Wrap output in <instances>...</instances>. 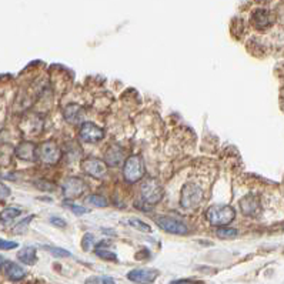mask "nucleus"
<instances>
[{"instance_id": "nucleus-34", "label": "nucleus", "mask_w": 284, "mask_h": 284, "mask_svg": "<svg viewBox=\"0 0 284 284\" xmlns=\"http://www.w3.org/2000/svg\"><path fill=\"white\" fill-rule=\"evenodd\" d=\"M92 280H93V282H90V280H89L86 284H97V279H92Z\"/></svg>"}, {"instance_id": "nucleus-30", "label": "nucleus", "mask_w": 284, "mask_h": 284, "mask_svg": "<svg viewBox=\"0 0 284 284\" xmlns=\"http://www.w3.org/2000/svg\"><path fill=\"white\" fill-rule=\"evenodd\" d=\"M50 223L53 226H56V227H60V229H65L67 226V223L63 220V218L60 217H51L50 218Z\"/></svg>"}, {"instance_id": "nucleus-24", "label": "nucleus", "mask_w": 284, "mask_h": 284, "mask_svg": "<svg viewBox=\"0 0 284 284\" xmlns=\"http://www.w3.org/2000/svg\"><path fill=\"white\" fill-rule=\"evenodd\" d=\"M87 201L95 204L96 207H107V200L103 197V196H99V194H93V196H89L87 197Z\"/></svg>"}, {"instance_id": "nucleus-26", "label": "nucleus", "mask_w": 284, "mask_h": 284, "mask_svg": "<svg viewBox=\"0 0 284 284\" xmlns=\"http://www.w3.org/2000/svg\"><path fill=\"white\" fill-rule=\"evenodd\" d=\"M17 244L16 241H10V240H4V238H0V250H13L16 249Z\"/></svg>"}, {"instance_id": "nucleus-6", "label": "nucleus", "mask_w": 284, "mask_h": 284, "mask_svg": "<svg viewBox=\"0 0 284 284\" xmlns=\"http://www.w3.org/2000/svg\"><path fill=\"white\" fill-rule=\"evenodd\" d=\"M87 191V184L80 177H67L63 183V196L66 199L80 197Z\"/></svg>"}, {"instance_id": "nucleus-29", "label": "nucleus", "mask_w": 284, "mask_h": 284, "mask_svg": "<svg viewBox=\"0 0 284 284\" xmlns=\"http://www.w3.org/2000/svg\"><path fill=\"white\" fill-rule=\"evenodd\" d=\"M168 284H201L200 280H193V279H179V280H173Z\"/></svg>"}, {"instance_id": "nucleus-5", "label": "nucleus", "mask_w": 284, "mask_h": 284, "mask_svg": "<svg viewBox=\"0 0 284 284\" xmlns=\"http://www.w3.org/2000/svg\"><path fill=\"white\" fill-rule=\"evenodd\" d=\"M37 159L45 165H57L62 159V150L59 144L53 140L43 142L37 147Z\"/></svg>"}, {"instance_id": "nucleus-25", "label": "nucleus", "mask_w": 284, "mask_h": 284, "mask_svg": "<svg viewBox=\"0 0 284 284\" xmlns=\"http://www.w3.org/2000/svg\"><path fill=\"white\" fill-rule=\"evenodd\" d=\"M96 254L103 259V260H109V261H117V256L115 253L109 250H103V249H96Z\"/></svg>"}, {"instance_id": "nucleus-4", "label": "nucleus", "mask_w": 284, "mask_h": 284, "mask_svg": "<svg viewBox=\"0 0 284 284\" xmlns=\"http://www.w3.org/2000/svg\"><path fill=\"white\" fill-rule=\"evenodd\" d=\"M140 193H142L143 200L147 204H157L163 199V187L159 183V180L154 177H149L142 183Z\"/></svg>"}, {"instance_id": "nucleus-1", "label": "nucleus", "mask_w": 284, "mask_h": 284, "mask_svg": "<svg viewBox=\"0 0 284 284\" xmlns=\"http://www.w3.org/2000/svg\"><path fill=\"white\" fill-rule=\"evenodd\" d=\"M203 189L200 184L194 183V182H189L183 186L182 189V196H180V207L183 210H193L197 209L199 204L203 200Z\"/></svg>"}, {"instance_id": "nucleus-17", "label": "nucleus", "mask_w": 284, "mask_h": 284, "mask_svg": "<svg viewBox=\"0 0 284 284\" xmlns=\"http://www.w3.org/2000/svg\"><path fill=\"white\" fill-rule=\"evenodd\" d=\"M17 259L23 263V264H27V266H33L37 260V254H36V249L32 246H26L23 247L22 250L17 253Z\"/></svg>"}, {"instance_id": "nucleus-11", "label": "nucleus", "mask_w": 284, "mask_h": 284, "mask_svg": "<svg viewBox=\"0 0 284 284\" xmlns=\"http://www.w3.org/2000/svg\"><path fill=\"white\" fill-rule=\"evenodd\" d=\"M159 227H162L165 232L171 234H187L189 233V227L184 224L183 221L177 220L173 217H159L157 220Z\"/></svg>"}, {"instance_id": "nucleus-27", "label": "nucleus", "mask_w": 284, "mask_h": 284, "mask_svg": "<svg viewBox=\"0 0 284 284\" xmlns=\"http://www.w3.org/2000/svg\"><path fill=\"white\" fill-rule=\"evenodd\" d=\"M34 216H29V217H26V220H23L22 223H19L16 227H15V233L20 234V233H23V232H26V229H27V224L32 221V218Z\"/></svg>"}, {"instance_id": "nucleus-2", "label": "nucleus", "mask_w": 284, "mask_h": 284, "mask_svg": "<svg viewBox=\"0 0 284 284\" xmlns=\"http://www.w3.org/2000/svg\"><path fill=\"white\" fill-rule=\"evenodd\" d=\"M146 174V167H144V162L142 159V156L139 154H133L130 157H127V160L124 162L123 166V176L126 179V182L129 183H137L139 180H142Z\"/></svg>"}, {"instance_id": "nucleus-9", "label": "nucleus", "mask_w": 284, "mask_h": 284, "mask_svg": "<svg viewBox=\"0 0 284 284\" xmlns=\"http://www.w3.org/2000/svg\"><path fill=\"white\" fill-rule=\"evenodd\" d=\"M238 204H240L241 213L247 217H259L261 213V201L254 194L244 196L238 201Z\"/></svg>"}, {"instance_id": "nucleus-32", "label": "nucleus", "mask_w": 284, "mask_h": 284, "mask_svg": "<svg viewBox=\"0 0 284 284\" xmlns=\"http://www.w3.org/2000/svg\"><path fill=\"white\" fill-rule=\"evenodd\" d=\"M101 283L103 284H116V282H115L112 277H109V276H104V277L101 279Z\"/></svg>"}, {"instance_id": "nucleus-22", "label": "nucleus", "mask_w": 284, "mask_h": 284, "mask_svg": "<svg viewBox=\"0 0 284 284\" xmlns=\"http://www.w3.org/2000/svg\"><path fill=\"white\" fill-rule=\"evenodd\" d=\"M65 206H66L67 209H70L74 214H77V216H82V214H86V213H89V210L87 209H84L82 206H79V204H74L73 201H69L66 200L63 203Z\"/></svg>"}, {"instance_id": "nucleus-21", "label": "nucleus", "mask_w": 284, "mask_h": 284, "mask_svg": "<svg viewBox=\"0 0 284 284\" xmlns=\"http://www.w3.org/2000/svg\"><path fill=\"white\" fill-rule=\"evenodd\" d=\"M220 238H234V237H237V234L238 232L233 229V227H226V226H223V227H217V232H216Z\"/></svg>"}, {"instance_id": "nucleus-19", "label": "nucleus", "mask_w": 284, "mask_h": 284, "mask_svg": "<svg viewBox=\"0 0 284 284\" xmlns=\"http://www.w3.org/2000/svg\"><path fill=\"white\" fill-rule=\"evenodd\" d=\"M20 214H22V210L20 209H17V207H6L0 213V223L4 224V226H7V224H10Z\"/></svg>"}, {"instance_id": "nucleus-12", "label": "nucleus", "mask_w": 284, "mask_h": 284, "mask_svg": "<svg viewBox=\"0 0 284 284\" xmlns=\"http://www.w3.org/2000/svg\"><path fill=\"white\" fill-rule=\"evenodd\" d=\"M20 129L26 136H37L43 130V118L37 115H29L23 118Z\"/></svg>"}, {"instance_id": "nucleus-28", "label": "nucleus", "mask_w": 284, "mask_h": 284, "mask_svg": "<svg viewBox=\"0 0 284 284\" xmlns=\"http://www.w3.org/2000/svg\"><path fill=\"white\" fill-rule=\"evenodd\" d=\"M93 240H95V237L92 234H84L83 238H82V247H83V250H90V246L93 244Z\"/></svg>"}, {"instance_id": "nucleus-16", "label": "nucleus", "mask_w": 284, "mask_h": 284, "mask_svg": "<svg viewBox=\"0 0 284 284\" xmlns=\"http://www.w3.org/2000/svg\"><path fill=\"white\" fill-rule=\"evenodd\" d=\"M3 270H4L6 277L12 282H19L26 276V271L13 261H6L4 266H3Z\"/></svg>"}, {"instance_id": "nucleus-13", "label": "nucleus", "mask_w": 284, "mask_h": 284, "mask_svg": "<svg viewBox=\"0 0 284 284\" xmlns=\"http://www.w3.org/2000/svg\"><path fill=\"white\" fill-rule=\"evenodd\" d=\"M16 156L24 162H34L37 159V147L33 142H22L16 147Z\"/></svg>"}, {"instance_id": "nucleus-3", "label": "nucleus", "mask_w": 284, "mask_h": 284, "mask_svg": "<svg viewBox=\"0 0 284 284\" xmlns=\"http://www.w3.org/2000/svg\"><path fill=\"white\" fill-rule=\"evenodd\" d=\"M236 217V212L230 206H213L207 210L206 218L212 226L223 227L227 226Z\"/></svg>"}, {"instance_id": "nucleus-15", "label": "nucleus", "mask_w": 284, "mask_h": 284, "mask_svg": "<svg viewBox=\"0 0 284 284\" xmlns=\"http://www.w3.org/2000/svg\"><path fill=\"white\" fill-rule=\"evenodd\" d=\"M123 159H124V154H123V150L118 146H112L104 154V163L112 166V167L120 166Z\"/></svg>"}, {"instance_id": "nucleus-33", "label": "nucleus", "mask_w": 284, "mask_h": 284, "mask_svg": "<svg viewBox=\"0 0 284 284\" xmlns=\"http://www.w3.org/2000/svg\"><path fill=\"white\" fill-rule=\"evenodd\" d=\"M4 263H6V261H4V259H3V257L0 256V270L3 268V266H4Z\"/></svg>"}, {"instance_id": "nucleus-10", "label": "nucleus", "mask_w": 284, "mask_h": 284, "mask_svg": "<svg viewBox=\"0 0 284 284\" xmlns=\"http://www.w3.org/2000/svg\"><path fill=\"white\" fill-rule=\"evenodd\" d=\"M159 276L157 270L153 268H134L127 273V279L133 283L139 284H150L153 283Z\"/></svg>"}, {"instance_id": "nucleus-20", "label": "nucleus", "mask_w": 284, "mask_h": 284, "mask_svg": "<svg viewBox=\"0 0 284 284\" xmlns=\"http://www.w3.org/2000/svg\"><path fill=\"white\" fill-rule=\"evenodd\" d=\"M129 224H130L133 229H136V230L142 232V233H150L151 232L150 226H149L147 223L139 220V218H130V220H129Z\"/></svg>"}, {"instance_id": "nucleus-14", "label": "nucleus", "mask_w": 284, "mask_h": 284, "mask_svg": "<svg viewBox=\"0 0 284 284\" xmlns=\"http://www.w3.org/2000/svg\"><path fill=\"white\" fill-rule=\"evenodd\" d=\"M63 116L67 123L70 124H79L83 118V110L79 104H69L63 110Z\"/></svg>"}, {"instance_id": "nucleus-23", "label": "nucleus", "mask_w": 284, "mask_h": 284, "mask_svg": "<svg viewBox=\"0 0 284 284\" xmlns=\"http://www.w3.org/2000/svg\"><path fill=\"white\" fill-rule=\"evenodd\" d=\"M43 249L45 250H47L49 253H51L53 256H56V257H70L71 254L69 253L65 249H60V247H51V246H43Z\"/></svg>"}, {"instance_id": "nucleus-31", "label": "nucleus", "mask_w": 284, "mask_h": 284, "mask_svg": "<svg viewBox=\"0 0 284 284\" xmlns=\"http://www.w3.org/2000/svg\"><path fill=\"white\" fill-rule=\"evenodd\" d=\"M10 196V189L6 184L0 183V197H7Z\"/></svg>"}, {"instance_id": "nucleus-8", "label": "nucleus", "mask_w": 284, "mask_h": 284, "mask_svg": "<svg viewBox=\"0 0 284 284\" xmlns=\"http://www.w3.org/2000/svg\"><path fill=\"white\" fill-rule=\"evenodd\" d=\"M79 136L84 143H97L104 137V130L92 121H86L80 126Z\"/></svg>"}, {"instance_id": "nucleus-7", "label": "nucleus", "mask_w": 284, "mask_h": 284, "mask_svg": "<svg viewBox=\"0 0 284 284\" xmlns=\"http://www.w3.org/2000/svg\"><path fill=\"white\" fill-rule=\"evenodd\" d=\"M82 170L87 176L95 179H103L107 173V165L96 157H87L82 163Z\"/></svg>"}, {"instance_id": "nucleus-18", "label": "nucleus", "mask_w": 284, "mask_h": 284, "mask_svg": "<svg viewBox=\"0 0 284 284\" xmlns=\"http://www.w3.org/2000/svg\"><path fill=\"white\" fill-rule=\"evenodd\" d=\"M251 20H253V23H254L257 27H260V29L267 27V26L271 24V16H270V13H268L267 10H263V9L256 10V12L253 13V16H251Z\"/></svg>"}]
</instances>
